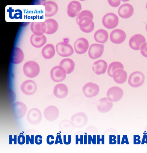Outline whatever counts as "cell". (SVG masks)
I'll return each mask as SVG.
<instances>
[{
  "label": "cell",
  "instance_id": "cell-52",
  "mask_svg": "<svg viewBox=\"0 0 147 153\" xmlns=\"http://www.w3.org/2000/svg\"><path fill=\"white\" fill-rule=\"evenodd\" d=\"M146 31L147 32V23L146 24Z\"/></svg>",
  "mask_w": 147,
  "mask_h": 153
},
{
  "label": "cell",
  "instance_id": "cell-7",
  "mask_svg": "<svg viewBox=\"0 0 147 153\" xmlns=\"http://www.w3.org/2000/svg\"><path fill=\"white\" fill-rule=\"evenodd\" d=\"M70 120L75 127L78 128L84 127L87 124L88 120L87 115L82 112H78L73 115Z\"/></svg>",
  "mask_w": 147,
  "mask_h": 153
},
{
  "label": "cell",
  "instance_id": "cell-46",
  "mask_svg": "<svg viewBox=\"0 0 147 153\" xmlns=\"http://www.w3.org/2000/svg\"><path fill=\"white\" fill-rule=\"evenodd\" d=\"M25 141V139L24 136L23 135H20L19 136L18 138V142L19 144L22 145L24 143Z\"/></svg>",
  "mask_w": 147,
  "mask_h": 153
},
{
  "label": "cell",
  "instance_id": "cell-13",
  "mask_svg": "<svg viewBox=\"0 0 147 153\" xmlns=\"http://www.w3.org/2000/svg\"><path fill=\"white\" fill-rule=\"evenodd\" d=\"M59 115L58 109L54 105L49 106L44 111V117L49 121H55L58 117Z\"/></svg>",
  "mask_w": 147,
  "mask_h": 153
},
{
  "label": "cell",
  "instance_id": "cell-40",
  "mask_svg": "<svg viewBox=\"0 0 147 153\" xmlns=\"http://www.w3.org/2000/svg\"><path fill=\"white\" fill-rule=\"evenodd\" d=\"M100 135H97V144L100 145V141H101L102 145H104V141H105V136L102 135L101 138H100Z\"/></svg>",
  "mask_w": 147,
  "mask_h": 153
},
{
  "label": "cell",
  "instance_id": "cell-3",
  "mask_svg": "<svg viewBox=\"0 0 147 153\" xmlns=\"http://www.w3.org/2000/svg\"><path fill=\"white\" fill-rule=\"evenodd\" d=\"M144 75L139 71H136L131 74L129 76L128 83L129 85L133 88L140 87L144 83Z\"/></svg>",
  "mask_w": 147,
  "mask_h": 153
},
{
  "label": "cell",
  "instance_id": "cell-1",
  "mask_svg": "<svg viewBox=\"0 0 147 153\" xmlns=\"http://www.w3.org/2000/svg\"><path fill=\"white\" fill-rule=\"evenodd\" d=\"M40 66L37 62L30 61L26 62L23 66L24 75L29 78H33L37 77L39 74Z\"/></svg>",
  "mask_w": 147,
  "mask_h": 153
},
{
  "label": "cell",
  "instance_id": "cell-27",
  "mask_svg": "<svg viewBox=\"0 0 147 153\" xmlns=\"http://www.w3.org/2000/svg\"><path fill=\"white\" fill-rule=\"evenodd\" d=\"M47 39L45 35L36 36L33 34L31 36L30 42L32 45L34 47L39 48L43 46L46 42Z\"/></svg>",
  "mask_w": 147,
  "mask_h": 153
},
{
  "label": "cell",
  "instance_id": "cell-32",
  "mask_svg": "<svg viewBox=\"0 0 147 153\" xmlns=\"http://www.w3.org/2000/svg\"><path fill=\"white\" fill-rule=\"evenodd\" d=\"M94 37L95 41L97 42L105 43L108 39V33L105 30L100 29L95 32Z\"/></svg>",
  "mask_w": 147,
  "mask_h": 153
},
{
  "label": "cell",
  "instance_id": "cell-21",
  "mask_svg": "<svg viewBox=\"0 0 147 153\" xmlns=\"http://www.w3.org/2000/svg\"><path fill=\"white\" fill-rule=\"evenodd\" d=\"M81 10V5L79 1H72L69 4L68 6V15L70 17H74L77 16Z\"/></svg>",
  "mask_w": 147,
  "mask_h": 153
},
{
  "label": "cell",
  "instance_id": "cell-23",
  "mask_svg": "<svg viewBox=\"0 0 147 153\" xmlns=\"http://www.w3.org/2000/svg\"><path fill=\"white\" fill-rule=\"evenodd\" d=\"M118 12L119 16L122 18L128 19L132 16L134 13V8L130 4H124L120 7Z\"/></svg>",
  "mask_w": 147,
  "mask_h": 153
},
{
  "label": "cell",
  "instance_id": "cell-51",
  "mask_svg": "<svg viewBox=\"0 0 147 153\" xmlns=\"http://www.w3.org/2000/svg\"><path fill=\"white\" fill-rule=\"evenodd\" d=\"M120 135H118L117 136V144L120 145Z\"/></svg>",
  "mask_w": 147,
  "mask_h": 153
},
{
  "label": "cell",
  "instance_id": "cell-45",
  "mask_svg": "<svg viewBox=\"0 0 147 153\" xmlns=\"http://www.w3.org/2000/svg\"><path fill=\"white\" fill-rule=\"evenodd\" d=\"M42 137L40 135H37L35 137V143L37 145H40L42 143Z\"/></svg>",
  "mask_w": 147,
  "mask_h": 153
},
{
  "label": "cell",
  "instance_id": "cell-25",
  "mask_svg": "<svg viewBox=\"0 0 147 153\" xmlns=\"http://www.w3.org/2000/svg\"><path fill=\"white\" fill-rule=\"evenodd\" d=\"M75 128L73 122L68 120H64L62 121L59 125L60 131L65 134H70L73 131Z\"/></svg>",
  "mask_w": 147,
  "mask_h": 153
},
{
  "label": "cell",
  "instance_id": "cell-38",
  "mask_svg": "<svg viewBox=\"0 0 147 153\" xmlns=\"http://www.w3.org/2000/svg\"><path fill=\"white\" fill-rule=\"evenodd\" d=\"M141 137L139 135H134L133 136V144L134 145H139L141 143V141L140 140Z\"/></svg>",
  "mask_w": 147,
  "mask_h": 153
},
{
  "label": "cell",
  "instance_id": "cell-18",
  "mask_svg": "<svg viewBox=\"0 0 147 153\" xmlns=\"http://www.w3.org/2000/svg\"><path fill=\"white\" fill-rule=\"evenodd\" d=\"M113 106L112 102L109 100L107 97H106L100 99L97 103L98 111L102 113H106L110 111Z\"/></svg>",
  "mask_w": 147,
  "mask_h": 153
},
{
  "label": "cell",
  "instance_id": "cell-29",
  "mask_svg": "<svg viewBox=\"0 0 147 153\" xmlns=\"http://www.w3.org/2000/svg\"><path fill=\"white\" fill-rule=\"evenodd\" d=\"M44 22L46 26V34L48 35L52 34L57 31L58 28V24L55 19H48Z\"/></svg>",
  "mask_w": 147,
  "mask_h": 153
},
{
  "label": "cell",
  "instance_id": "cell-48",
  "mask_svg": "<svg viewBox=\"0 0 147 153\" xmlns=\"http://www.w3.org/2000/svg\"><path fill=\"white\" fill-rule=\"evenodd\" d=\"M58 143H60V144H62V145L63 144L61 135H57V136L55 144H57Z\"/></svg>",
  "mask_w": 147,
  "mask_h": 153
},
{
  "label": "cell",
  "instance_id": "cell-37",
  "mask_svg": "<svg viewBox=\"0 0 147 153\" xmlns=\"http://www.w3.org/2000/svg\"><path fill=\"white\" fill-rule=\"evenodd\" d=\"M91 143L93 145H96V135H93V137L91 135H88V144L91 145Z\"/></svg>",
  "mask_w": 147,
  "mask_h": 153
},
{
  "label": "cell",
  "instance_id": "cell-17",
  "mask_svg": "<svg viewBox=\"0 0 147 153\" xmlns=\"http://www.w3.org/2000/svg\"><path fill=\"white\" fill-rule=\"evenodd\" d=\"M126 35L123 30L116 29L112 31L110 34V39L111 42L115 44H120L125 40Z\"/></svg>",
  "mask_w": 147,
  "mask_h": 153
},
{
  "label": "cell",
  "instance_id": "cell-35",
  "mask_svg": "<svg viewBox=\"0 0 147 153\" xmlns=\"http://www.w3.org/2000/svg\"><path fill=\"white\" fill-rule=\"evenodd\" d=\"M85 134H93L94 135H97L99 134V131L98 128L94 127V126H89L86 128L85 130Z\"/></svg>",
  "mask_w": 147,
  "mask_h": 153
},
{
  "label": "cell",
  "instance_id": "cell-44",
  "mask_svg": "<svg viewBox=\"0 0 147 153\" xmlns=\"http://www.w3.org/2000/svg\"><path fill=\"white\" fill-rule=\"evenodd\" d=\"M66 135H64V144L66 145H70L71 143V135H69L68 136V139L67 140Z\"/></svg>",
  "mask_w": 147,
  "mask_h": 153
},
{
  "label": "cell",
  "instance_id": "cell-36",
  "mask_svg": "<svg viewBox=\"0 0 147 153\" xmlns=\"http://www.w3.org/2000/svg\"><path fill=\"white\" fill-rule=\"evenodd\" d=\"M140 50L142 56L147 58V42L142 44L140 48Z\"/></svg>",
  "mask_w": 147,
  "mask_h": 153
},
{
  "label": "cell",
  "instance_id": "cell-15",
  "mask_svg": "<svg viewBox=\"0 0 147 153\" xmlns=\"http://www.w3.org/2000/svg\"><path fill=\"white\" fill-rule=\"evenodd\" d=\"M104 44H93L89 49L88 56L91 59H94L99 58L102 56L104 51Z\"/></svg>",
  "mask_w": 147,
  "mask_h": 153
},
{
  "label": "cell",
  "instance_id": "cell-47",
  "mask_svg": "<svg viewBox=\"0 0 147 153\" xmlns=\"http://www.w3.org/2000/svg\"><path fill=\"white\" fill-rule=\"evenodd\" d=\"M124 143H126L127 145H129V143L128 140V137L127 135H123L122 137L121 145H124Z\"/></svg>",
  "mask_w": 147,
  "mask_h": 153
},
{
  "label": "cell",
  "instance_id": "cell-19",
  "mask_svg": "<svg viewBox=\"0 0 147 153\" xmlns=\"http://www.w3.org/2000/svg\"><path fill=\"white\" fill-rule=\"evenodd\" d=\"M42 5L45 7V15L46 17L54 16L56 14L58 10L57 4L53 1H46Z\"/></svg>",
  "mask_w": 147,
  "mask_h": 153
},
{
  "label": "cell",
  "instance_id": "cell-10",
  "mask_svg": "<svg viewBox=\"0 0 147 153\" xmlns=\"http://www.w3.org/2000/svg\"><path fill=\"white\" fill-rule=\"evenodd\" d=\"M20 88L22 92L24 94L31 95L34 94L37 91V86L35 81L28 79L24 81L22 83Z\"/></svg>",
  "mask_w": 147,
  "mask_h": 153
},
{
  "label": "cell",
  "instance_id": "cell-24",
  "mask_svg": "<svg viewBox=\"0 0 147 153\" xmlns=\"http://www.w3.org/2000/svg\"><path fill=\"white\" fill-rule=\"evenodd\" d=\"M24 55L20 48L15 47L13 49L11 54V62L13 64H18L23 61Z\"/></svg>",
  "mask_w": 147,
  "mask_h": 153
},
{
  "label": "cell",
  "instance_id": "cell-4",
  "mask_svg": "<svg viewBox=\"0 0 147 153\" xmlns=\"http://www.w3.org/2000/svg\"><path fill=\"white\" fill-rule=\"evenodd\" d=\"M102 22L106 28L111 29L116 27L118 25L119 23L118 17L114 13H108L104 16Z\"/></svg>",
  "mask_w": 147,
  "mask_h": 153
},
{
  "label": "cell",
  "instance_id": "cell-43",
  "mask_svg": "<svg viewBox=\"0 0 147 153\" xmlns=\"http://www.w3.org/2000/svg\"><path fill=\"white\" fill-rule=\"evenodd\" d=\"M54 137L52 135H49L46 138V142L49 145H52L54 142Z\"/></svg>",
  "mask_w": 147,
  "mask_h": 153
},
{
  "label": "cell",
  "instance_id": "cell-12",
  "mask_svg": "<svg viewBox=\"0 0 147 153\" xmlns=\"http://www.w3.org/2000/svg\"><path fill=\"white\" fill-rule=\"evenodd\" d=\"M77 24L79 25L80 29L84 33H90L94 29V22L89 17L82 18L77 22Z\"/></svg>",
  "mask_w": 147,
  "mask_h": 153
},
{
  "label": "cell",
  "instance_id": "cell-20",
  "mask_svg": "<svg viewBox=\"0 0 147 153\" xmlns=\"http://www.w3.org/2000/svg\"><path fill=\"white\" fill-rule=\"evenodd\" d=\"M68 93V88L65 84L60 83L55 86L53 93L57 98L63 99L67 96Z\"/></svg>",
  "mask_w": 147,
  "mask_h": 153
},
{
  "label": "cell",
  "instance_id": "cell-14",
  "mask_svg": "<svg viewBox=\"0 0 147 153\" xmlns=\"http://www.w3.org/2000/svg\"><path fill=\"white\" fill-rule=\"evenodd\" d=\"M145 38L141 34H137L133 35L129 41V45L132 49L136 51L140 50L141 46L146 43Z\"/></svg>",
  "mask_w": 147,
  "mask_h": 153
},
{
  "label": "cell",
  "instance_id": "cell-31",
  "mask_svg": "<svg viewBox=\"0 0 147 153\" xmlns=\"http://www.w3.org/2000/svg\"><path fill=\"white\" fill-rule=\"evenodd\" d=\"M60 66L65 70L67 74H70L74 69L75 63L72 59L66 58L62 60L59 64Z\"/></svg>",
  "mask_w": 147,
  "mask_h": 153
},
{
  "label": "cell",
  "instance_id": "cell-16",
  "mask_svg": "<svg viewBox=\"0 0 147 153\" xmlns=\"http://www.w3.org/2000/svg\"><path fill=\"white\" fill-rule=\"evenodd\" d=\"M89 47L87 39L84 38H80L76 40L74 44L75 51L77 54H82L86 53Z\"/></svg>",
  "mask_w": 147,
  "mask_h": 153
},
{
  "label": "cell",
  "instance_id": "cell-50",
  "mask_svg": "<svg viewBox=\"0 0 147 153\" xmlns=\"http://www.w3.org/2000/svg\"><path fill=\"white\" fill-rule=\"evenodd\" d=\"M84 145H87V134H86L85 135H84Z\"/></svg>",
  "mask_w": 147,
  "mask_h": 153
},
{
  "label": "cell",
  "instance_id": "cell-39",
  "mask_svg": "<svg viewBox=\"0 0 147 153\" xmlns=\"http://www.w3.org/2000/svg\"><path fill=\"white\" fill-rule=\"evenodd\" d=\"M108 2L111 6L114 7H117L121 4V1H110V0H109Z\"/></svg>",
  "mask_w": 147,
  "mask_h": 153
},
{
  "label": "cell",
  "instance_id": "cell-26",
  "mask_svg": "<svg viewBox=\"0 0 147 153\" xmlns=\"http://www.w3.org/2000/svg\"><path fill=\"white\" fill-rule=\"evenodd\" d=\"M108 64L103 60H99L94 62L92 66V70L97 75L103 74L106 73L107 69Z\"/></svg>",
  "mask_w": 147,
  "mask_h": 153
},
{
  "label": "cell",
  "instance_id": "cell-11",
  "mask_svg": "<svg viewBox=\"0 0 147 153\" xmlns=\"http://www.w3.org/2000/svg\"><path fill=\"white\" fill-rule=\"evenodd\" d=\"M12 111L13 115L16 118L21 119L25 116L27 108L25 104L17 101L13 104Z\"/></svg>",
  "mask_w": 147,
  "mask_h": 153
},
{
  "label": "cell",
  "instance_id": "cell-41",
  "mask_svg": "<svg viewBox=\"0 0 147 153\" xmlns=\"http://www.w3.org/2000/svg\"><path fill=\"white\" fill-rule=\"evenodd\" d=\"M83 134H81L80 135V138L78 136V135H76V144H79V142H80V144L83 145Z\"/></svg>",
  "mask_w": 147,
  "mask_h": 153
},
{
  "label": "cell",
  "instance_id": "cell-42",
  "mask_svg": "<svg viewBox=\"0 0 147 153\" xmlns=\"http://www.w3.org/2000/svg\"><path fill=\"white\" fill-rule=\"evenodd\" d=\"M116 137L115 135H110V145H115L117 143Z\"/></svg>",
  "mask_w": 147,
  "mask_h": 153
},
{
  "label": "cell",
  "instance_id": "cell-5",
  "mask_svg": "<svg viewBox=\"0 0 147 153\" xmlns=\"http://www.w3.org/2000/svg\"><path fill=\"white\" fill-rule=\"evenodd\" d=\"M56 49L58 54L63 57L70 56L74 52L72 46L64 42L58 43L56 46Z\"/></svg>",
  "mask_w": 147,
  "mask_h": 153
},
{
  "label": "cell",
  "instance_id": "cell-22",
  "mask_svg": "<svg viewBox=\"0 0 147 153\" xmlns=\"http://www.w3.org/2000/svg\"><path fill=\"white\" fill-rule=\"evenodd\" d=\"M30 28L33 34L36 36H42L46 33V26L44 22H32Z\"/></svg>",
  "mask_w": 147,
  "mask_h": 153
},
{
  "label": "cell",
  "instance_id": "cell-33",
  "mask_svg": "<svg viewBox=\"0 0 147 153\" xmlns=\"http://www.w3.org/2000/svg\"><path fill=\"white\" fill-rule=\"evenodd\" d=\"M124 67L122 63L119 62H114L111 63L109 66L108 74L109 76L112 77V74L116 70L119 69H124Z\"/></svg>",
  "mask_w": 147,
  "mask_h": 153
},
{
  "label": "cell",
  "instance_id": "cell-8",
  "mask_svg": "<svg viewBox=\"0 0 147 153\" xmlns=\"http://www.w3.org/2000/svg\"><path fill=\"white\" fill-rule=\"evenodd\" d=\"M124 95L123 91L118 86H113L109 88L106 93L107 97L112 102H117L121 100Z\"/></svg>",
  "mask_w": 147,
  "mask_h": 153
},
{
  "label": "cell",
  "instance_id": "cell-6",
  "mask_svg": "<svg viewBox=\"0 0 147 153\" xmlns=\"http://www.w3.org/2000/svg\"><path fill=\"white\" fill-rule=\"evenodd\" d=\"M26 119L28 123L32 125H38L40 123L42 119L41 111L37 108H32L28 111L27 114Z\"/></svg>",
  "mask_w": 147,
  "mask_h": 153
},
{
  "label": "cell",
  "instance_id": "cell-34",
  "mask_svg": "<svg viewBox=\"0 0 147 153\" xmlns=\"http://www.w3.org/2000/svg\"><path fill=\"white\" fill-rule=\"evenodd\" d=\"M84 17H88L93 19V15L91 11L88 10H84L80 13L77 16L76 21L77 23L80 20Z\"/></svg>",
  "mask_w": 147,
  "mask_h": 153
},
{
  "label": "cell",
  "instance_id": "cell-2",
  "mask_svg": "<svg viewBox=\"0 0 147 153\" xmlns=\"http://www.w3.org/2000/svg\"><path fill=\"white\" fill-rule=\"evenodd\" d=\"M66 74L65 70L61 66L53 67L50 72L51 78L55 82H59L64 80L66 78Z\"/></svg>",
  "mask_w": 147,
  "mask_h": 153
},
{
  "label": "cell",
  "instance_id": "cell-53",
  "mask_svg": "<svg viewBox=\"0 0 147 153\" xmlns=\"http://www.w3.org/2000/svg\"><path fill=\"white\" fill-rule=\"evenodd\" d=\"M146 8L147 9V3L146 5Z\"/></svg>",
  "mask_w": 147,
  "mask_h": 153
},
{
  "label": "cell",
  "instance_id": "cell-28",
  "mask_svg": "<svg viewBox=\"0 0 147 153\" xmlns=\"http://www.w3.org/2000/svg\"><path fill=\"white\" fill-rule=\"evenodd\" d=\"M128 74L125 71L119 69L116 70L113 73L112 78L116 83L122 84L124 83L126 81Z\"/></svg>",
  "mask_w": 147,
  "mask_h": 153
},
{
  "label": "cell",
  "instance_id": "cell-9",
  "mask_svg": "<svg viewBox=\"0 0 147 153\" xmlns=\"http://www.w3.org/2000/svg\"><path fill=\"white\" fill-rule=\"evenodd\" d=\"M82 91L85 96L88 98H92L97 96L100 91L99 86L92 82L87 83L85 85Z\"/></svg>",
  "mask_w": 147,
  "mask_h": 153
},
{
  "label": "cell",
  "instance_id": "cell-30",
  "mask_svg": "<svg viewBox=\"0 0 147 153\" xmlns=\"http://www.w3.org/2000/svg\"><path fill=\"white\" fill-rule=\"evenodd\" d=\"M42 56L44 59H50L54 56L55 50L54 45L52 44H46L42 48L41 51Z\"/></svg>",
  "mask_w": 147,
  "mask_h": 153
},
{
  "label": "cell",
  "instance_id": "cell-49",
  "mask_svg": "<svg viewBox=\"0 0 147 153\" xmlns=\"http://www.w3.org/2000/svg\"><path fill=\"white\" fill-rule=\"evenodd\" d=\"M145 143H146L147 145V135H144L142 138V145H144Z\"/></svg>",
  "mask_w": 147,
  "mask_h": 153
}]
</instances>
